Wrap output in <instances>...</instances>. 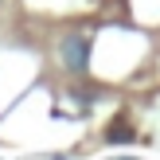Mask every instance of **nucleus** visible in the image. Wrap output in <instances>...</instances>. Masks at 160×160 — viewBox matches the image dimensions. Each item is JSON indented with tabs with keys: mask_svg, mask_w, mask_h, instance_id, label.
<instances>
[{
	"mask_svg": "<svg viewBox=\"0 0 160 160\" xmlns=\"http://www.w3.org/2000/svg\"><path fill=\"white\" fill-rule=\"evenodd\" d=\"M59 59H62V67L70 74H82L90 67V43H86V35H67L59 43Z\"/></svg>",
	"mask_w": 160,
	"mask_h": 160,
	"instance_id": "f257e3e1",
	"label": "nucleus"
},
{
	"mask_svg": "<svg viewBox=\"0 0 160 160\" xmlns=\"http://www.w3.org/2000/svg\"><path fill=\"white\" fill-rule=\"evenodd\" d=\"M109 141H129V129H125V125H113V129H109Z\"/></svg>",
	"mask_w": 160,
	"mask_h": 160,
	"instance_id": "f03ea898",
	"label": "nucleus"
},
{
	"mask_svg": "<svg viewBox=\"0 0 160 160\" xmlns=\"http://www.w3.org/2000/svg\"><path fill=\"white\" fill-rule=\"evenodd\" d=\"M55 160H67V156H55Z\"/></svg>",
	"mask_w": 160,
	"mask_h": 160,
	"instance_id": "7ed1b4c3",
	"label": "nucleus"
}]
</instances>
